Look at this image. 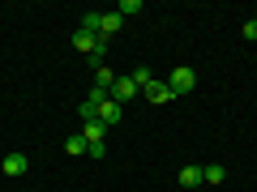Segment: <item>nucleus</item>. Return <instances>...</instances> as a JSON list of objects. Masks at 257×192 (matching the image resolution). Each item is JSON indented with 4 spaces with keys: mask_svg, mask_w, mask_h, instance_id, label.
Returning a JSON list of instances; mask_svg holds the SVG:
<instances>
[{
    "mask_svg": "<svg viewBox=\"0 0 257 192\" xmlns=\"http://www.w3.org/2000/svg\"><path fill=\"white\" fill-rule=\"evenodd\" d=\"M167 86H172V94H189L193 86H197V73H193L189 64H180V68H176V73L167 77Z\"/></svg>",
    "mask_w": 257,
    "mask_h": 192,
    "instance_id": "1",
    "label": "nucleus"
},
{
    "mask_svg": "<svg viewBox=\"0 0 257 192\" xmlns=\"http://www.w3.org/2000/svg\"><path fill=\"white\" fill-rule=\"evenodd\" d=\"M133 94H138V82H133V77H116V86H111V102H120V107H124Z\"/></svg>",
    "mask_w": 257,
    "mask_h": 192,
    "instance_id": "2",
    "label": "nucleus"
},
{
    "mask_svg": "<svg viewBox=\"0 0 257 192\" xmlns=\"http://www.w3.org/2000/svg\"><path fill=\"white\" fill-rule=\"evenodd\" d=\"M142 94H146L150 102H172V98H176V94H172V86H167V82H150V86H146Z\"/></svg>",
    "mask_w": 257,
    "mask_h": 192,
    "instance_id": "3",
    "label": "nucleus"
},
{
    "mask_svg": "<svg viewBox=\"0 0 257 192\" xmlns=\"http://www.w3.org/2000/svg\"><path fill=\"white\" fill-rule=\"evenodd\" d=\"M120 111H124V107H120V102H103V107H99V116H94V120H99V124L103 128H111V124H120Z\"/></svg>",
    "mask_w": 257,
    "mask_h": 192,
    "instance_id": "4",
    "label": "nucleus"
},
{
    "mask_svg": "<svg viewBox=\"0 0 257 192\" xmlns=\"http://www.w3.org/2000/svg\"><path fill=\"white\" fill-rule=\"evenodd\" d=\"M82 137H86V146H103V137H107V128H103L99 120H86V128H82Z\"/></svg>",
    "mask_w": 257,
    "mask_h": 192,
    "instance_id": "5",
    "label": "nucleus"
},
{
    "mask_svg": "<svg viewBox=\"0 0 257 192\" xmlns=\"http://www.w3.org/2000/svg\"><path fill=\"white\" fill-rule=\"evenodd\" d=\"M5 175H26V154H18V150H13V154H5Z\"/></svg>",
    "mask_w": 257,
    "mask_h": 192,
    "instance_id": "6",
    "label": "nucleus"
},
{
    "mask_svg": "<svg viewBox=\"0 0 257 192\" xmlns=\"http://www.w3.org/2000/svg\"><path fill=\"white\" fill-rule=\"evenodd\" d=\"M120 22H124L120 13H103V26H99V38H103V43H107V38L120 30Z\"/></svg>",
    "mask_w": 257,
    "mask_h": 192,
    "instance_id": "7",
    "label": "nucleus"
},
{
    "mask_svg": "<svg viewBox=\"0 0 257 192\" xmlns=\"http://www.w3.org/2000/svg\"><path fill=\"white\" fill-rule=\"evenodd\" d=\"M99 43H103V38L86 34V30H77V34H73V47H77V52H86V56H94V47H99Z\"/></svg>",
    "mask_w": 257,
    "mask_h": 192,
    "instance_id": "8",
    "label": "nucleus"
},
{
    "mask_svg": "<svg viewBox=\"0 0 257 192\" xmlns=\"http://www.w3.org/2000/svg\"><path fill=\"white\" fill-rule=\"evenodd\" d=\"M180 184H184V188H197V184H206L202 166H180Z\"/></svg>",
    "mask_w": 257,
    "mask_h": 192,
    "instance_id": "9",
    "label": "nucleus"
},
{
    "mask_svg": "<svg viewBox=\"0 0 257 192\" xmlns=\"http://www.w3.org/2000/svg\"><path fill=\"white\" fill-rule=\"evenodd\" d=\"M94 86H99V90H107V94H111V86H116V73H111L107 64H99V68H94Z\"/></svg>",
    "mask_w": 257,
    "mask_h": 192,
    "instance_id": "10",
    "label": "nucleus"
},
{
    "mask_svg": "<svg viewBox=\"0 0 257 192\" xmlns=\"http://www.w3.org/2000/svg\"><path fill=\"white\" fill-rule=\"evenodd\" d=\"M86 150H90V146H86V137H82V132H77V137H69V141H64V154H86Z\"/></svg>",
    "mask_w": 257,
    "mask_h": 192,
    "instance_id": "11",
    "label": "nucleus"
},
{
    "mask_svg": "<svg viewBox=\"0 0 257 192\" xmlns=\"http://www.w3.org/2000/svg\"><path fill=\"white\" fill-rule=\"evenodd\" d=\"M99 26H103V13H86V18H82V30H86V34L99 38Z\"/></svg>",
    "mask_w": 257,
    "mask_h": 192,
    "instance_id": "12",
    "label": "nucleus"
},
{
    "mask_svg": "<svg viewBox=\"0 0 257 192\" xmlns=\"http://www.w3.org/2000/svg\"><path fill=\"white\" fill-rule=\"evenodd\" d=\"M202 175H206V184H223L227 171H223V166H202Z\"/></svg>",
    "mask_w": 257,
    "mask_h": 192,
    "instance_id": "13",
    "label": "nucleus"
},
{
    "mask_svg": "<svg viewBox=\"0 0 257 192\" xmlns=\"http://www.w3.org/2000/svg\"><path fill=\"white\" fill-rule=\"evenodd\" d=\"M120 18H128V13H142V0H120Z\"/></svg>",
    "mask_w": 257,
    "mask_h": 192,
    "instance_id": "14",
    "label": "nucleus"
},
{
    "mask_svg": "<svg viewBox=\"0 0 257 192\" xmlns=\"http://www.w3.org/2000/svg\"><path fill=\"white\" fill-rule=\"evenodd\" d=\"M133 82H138V90H146V86L155 82V77H150V68H138V73H133Z\"/></svg>",
    "mask_w": 257,
    "mask_h": 192,
    "instance_id": "15",
    "label": "nucleus"
},
{
    "mask_svg": "<svg viewBox=\"0 0 257 192\" xmlns=\"http://www.w3.org/2000/svg\"><path fill=\"white\" fill-rule=\"evenodd\" d=\"M244 38H248V43H257V22H244Z\"/></svg>",
    "mask_w": 257,
    "mask_h": 192,
    "instance_id": "16",
    "label": "nucleus"
},
{
    "mask_svg": "<svg viewBox=\"0 0 257 192\" xmlns=\"http://www.w3.org/2000/svg\"><path fill=\"white\" fill-rule=\"evenodd\" d=\"M253 13H257V9H253ZM253 22H257V18H253Z\"/></svg>",
    "mask_w": 257,
    "mask_h": 192,
    "instance_id": "17",
    "label": "nucleus"
}]
</instances>
